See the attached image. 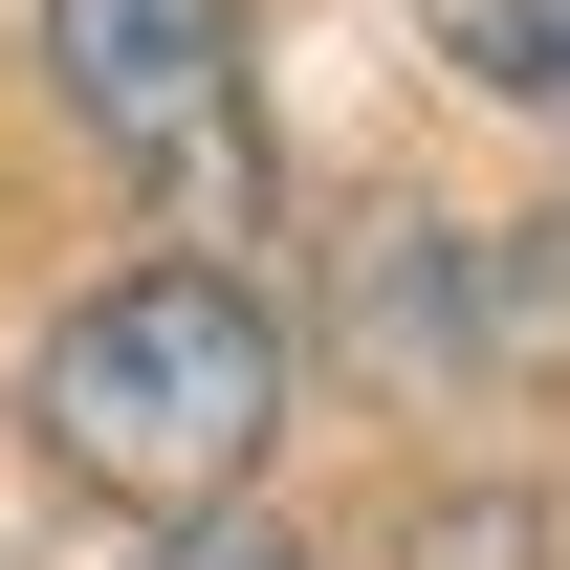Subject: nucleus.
I'll return each instance as SVG.
<instances>
[{
	"label": "nucleus",
	"instance_id": "1",
	"mask_svg": "<svg viewBox=\"0 0 570 570\" xmlns=\"http://www.w3.org/2000/svg\"><path fill=\"white\" fill-rule=\"evenodd\" d=\"M22 417H45V461H67L88 504L198 527L285 439V330H264V285H219V264H132V285H88L67 330H45Z\"/></svg>",
	"mask_w": 570,
	"mask_h": 570
},
{
	"label": "nucleus",
	"instance_id": "2",
	"mask_svg": "<svg viewBox=\"0 0 570 570\" xmlns=\"http://www.w3.org/2000/svg\"><path fill=\"white\" fill-rule=\"evenodd\" d=\"M45 67L110 154H132V198L176 219H264V88H242V0H45Z\"/></svg>",
	"mask_w": 570,
	"mask_h": 570
},
{
	"label": "nucleus",
	"instance_id": "3",
	"mask_svg": "<svg viewBox=\"0 0 570 570\" xmlns=\"http://www.w3.org/2000/svg\"><path fill=\"white\" fill-rule=\"evenodd\" d=\"M373 330H395V352H439V330H461V307H439V285H417V242L373 264ZM483 330H504V352H549V330H570V264H549V242H527V264L483 285Z\"/></svg>",
	"mask_w": 570,
	"mask_h": 570
},
{
	"label": "nucleus",
	"instance_id": "4",
	"mask_svg": "<svg viewBox=\"0 0 570 570\" xmlns=\"http://www.w3.org/2000/svg\"><path fill=\"white\" fill-rule=\"evenodd\" d=\"M461 67L527 88V110H570V0H461Z\"/></svg>",
	"mask_w": 570,
	"mask_h": 570
},
{
	"label": "nucleus",
	"instance_id": "5",
	"mask_svg": "<svg viewBox=\"0 0 570 570\" xmlns=\"http://www.w3.org/2000/svg\"><path fill=\"white\" fill-rule=\"evenodd\" d=\"M154 570H307V549H264V527H176Z\"/></svg>",
	"mask_w": 570,
	"mask_h": 570
}]
</instances>
